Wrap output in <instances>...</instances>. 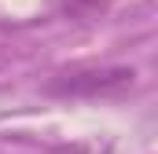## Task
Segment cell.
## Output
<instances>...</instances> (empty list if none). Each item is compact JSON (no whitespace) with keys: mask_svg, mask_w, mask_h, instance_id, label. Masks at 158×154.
<instances>
[{"mask_svg":"<svg viewBox=\"0 0 158 154\" xmlns=\"http://www.w3.org/2000/svg\"><path fill=\"white\" fill-rule=\"evenodd\" d=\"M136 81L129 66H96V70H74V74H59L48 81L52 95H70V99H96V95H114L125 92Z\"/></svg>","mask_w":158,"mask_h":154,"instance_id":"6da1fadb","label":"cell"}]
</instances>
